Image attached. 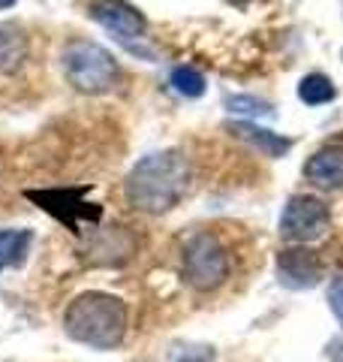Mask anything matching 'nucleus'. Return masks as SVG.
Wrapping results in <instances>:
<instances>
[{
  "label": "nucleus",
  "instance_id": "obj_8",
  "mask_svg": "<svg viewBox=\"0 0 343 362\" xmlns=\"http://www.w3.org/2000/svg\"><path fill=\"white\" fill-rule=\"evenodd\" d=\"M136 251V239L127 226H100L85 239V259L90 266H124Z\"/></svg>",
  "mask_w": 343,
  "mask_h": 362
},
{
  "label": "nucleus",
  "instance_id": "obj_7",
  "mask_svg": "<svg viewBox=\"0 0 343 362\" xmlns=\"http://www.w3.org/2000/svg\"><path fill=\"white\" fill-rule=\"evenodd\" d=\"M85 190H28V199L37 202L42 211H49L52 218H57L61 223H66L73 233H85L82 226L88 223H100L102 209L97 202H85Z\"/></svg>",
  "mask_w": 343,
  "mask_h": 362
},
{
  "label": "nucleus",
  "instance_id": "obj_9",
  "mask_svg": "<svg viewBox=\"0 0 343 362\" xmlns=\"http://www.w3.org/2000/svg\"><path fill=\"white\" fill-rule=\"evenodd\" d=\"M277 281L286 290H313L323 281V263L307 247H286L277 257Z\"/></svg>",
  "mask_w": 343,
  "mask_h": 362
},
{
  "label": "nucleus",
  "instance_id": "obj_4",
  "mask_svg": "<svg viewBox=\"0 0 343 362\" xmlns=\"http://www.w3.org/2000/svg\"><path fill=\"white\" fill-rule=\"evenodd\" d=\"M181 272H184L187 284L199 293H211L223 287L229 278V254L223 242L211 233L190 235L184 254H181Z\"/></svg>",
  "mask_w": 343,
  "mask_h": 362
},
{
  "label": "nucleus",
  "instance_id": "obj_6",
  "mask_svg": "<svg viewBox=\"0 0 343 362\" xmlns=\"http://www.w3.org/2000/svg\"><path fill=\"white\" fill-rule=\"evenodd\" d=\"M328 226H331V211L316 197H304V194L292 197L280 214V235L286 242H299V245L316 242L328 233Z\"/></svg>",
  "mask_w": 343,
  "mask_h": 362
},
{
  "label": "nucleus",
  "instance_id": "obj_21",
  "mask_svg": "<svg viewBox=\"0 0 343 362\" xmlns=\"http://www.w3.org/2000/svg\"><path fill=\"white\" fill-rule=\"evenodd\" d=\"M340 61H343V49H340Z\"/></svg>",
  "mask_w": 343,
  "mask_h": 362
},
{
  "label": "nucleus",
  "instance_id": "obj_10",
  "mask_svg": "<svg viewBox=\"0 0 343 362\" xmlns=\"http://www.w3.org/2000/svg\"><path fill=\"white\" fill-rule=\"evenodd\" d=\"M304 178L323 190L343 187V145H325L304 163Z\"/></svg>",
  "mask_w": 343,
  "mask_h": 362
},
{
  "label": "nucleus",
  "instance_id": "obj_3",
  "mask_svg": "<svg viewBox=\"0 0 343 362\" xmlns=\"http://www.w3.org/2000/svg\"><path fill=\"white\" fill-rule=\"evenodd\" d=\"M61 70L78 94L100 97L118 88L121 66L114 54L94 40H70L61 52Z\"/></svg>",
  "mask_w": 343,
  "mask_h": 362
},
{
  "label": "nucleus",
  "instance_id": "obj_16",
  "mask_svg": "<svg viewBox=\"0 0 343 362\" xmlns=\"http://www.w3.org/2000/svg\"><path fill=\"white\" fill-rule=\"evenodd\" d=\"M172 85H175L178 94H184L190 100L205 94V76L199 70H193V66H175L172 70Z\"/></svg>",
  "mask_w": 343,
  "mask_h": 362
},
{
  "label": "nucleus",
  "instance_id": "obj_20",
  "mask_svg": "<svg viewBox=\"0 0 343 362\" xmlns=\"http://www.w3.org/2000/svg\"><path fill=\"white\" fill-rule=\"evenodd\" d=\"M229 4H235V6H247L250 0H229Z\"/></svg>",
  "mask_w": 343,
  "mask_h": 362
},
{
  "label": "nucleus",
  "instance_id": "obj_15",
  "mask_svg": "<svg viewBox=\"0 0 343 362\" xmlns=\"http://www.w3.org/2000/svg\"><path fill=\"white\" fill-rule=\"evenodd\" d=\"M223 106L232 112V115H247V118H274L277 112H274L271 103L259 97H247V94H229L223 100Z\"/></svg>",
  "mask_w": 343,
  "mask_h": 362
},
{
  "label": "nucleus",
  "instance_id": "obj_18",
  "mask_svg": "<svg viewBox=\"0 0 343 362\" xmlns=\"http://www.w3.org/2000/svg\"><path fill=\"white\" fill-rule=\"evenodd\" d=\"M328 305H331V311H335V317H337L340 326H343V275L331 281V287H328Z\"/></svg>",
  "mask_w": 343,
  "mask_h": 362
},
{
  "label": "nucleus",
  "instance_id": "obj_14",
  "mask_svg": "<svg viewBox=\"0 0 343 362\" xmlns=\"http://www.w3.org/2000/svg\"><path fill=\"white\" fill-rule=\"evenodd\" d=\"M335 97H337L335 82H331L328 76H323V73H311V76H304L299 82V100L307 103V106H325Z\"/></svg>",
  "mask_w": 343,
  "mask_h": 362
},
{
  "label": "nucleus",
  "instance_id": "obj_5",
  "mask_svg": "<svg viewBox=\"0 0 343 362\" xmlns=\"http://www.w3.org/2000/svg\"><path fill=\"white\" fill-rule=\"evenodd\" d=\"M88 16L94 18L100 28H106L118 42L127 45L130 52L154 61V52H148V49L139 45V40L145 37V30H148V18L130 4V0H90Z\"/></svg>",
  "mask_w": 343,
  "mask_h": 362
},
{
  "label": "nucleus",
  "instance_id": "obj_11",
  "mask_svg": "<svg viewBox=\"0 0 343 362\" xmlns=\"http://www.w3.org/2000/svg\"><path fill=\"white\" fill-rule=\"evenodd\" d=\"M226 130H229V136H235V139L253 145V148L262 151L265 157H283L292 148V139H286V136L274 133L268 127H259L253 121H232V124H226Z\"/></svg>",
  "mask_w": 343,
  "mask_h": 362
},
{
  "label": "nucleus",
  "instance_id": "obj_13",
  "mask_svg": "<svg viewBox=\"0 0 343 362\" xmlns=\"http://www.w3.org/2000/svg\"><path fill=\"white\" fill-rule=\"evenodd\" d=\"M30 245H33L30 230H0V269L25 266Z\"/></svg>",
  "mask_w": 343,
  "mask_h": 362
},
{
  "label": "nucleus",
  "instance_id": "obj_19",
  "mask_svg": "<svg viewBox=\"0 0 343 362\" xmlns=\"http://www.w3.org/2000/svg\"><path fill=\"white\" fill-rule=\"evenodd\" d=\"M9 6H16V0H0V9H9Z\"/></svg>",
  "mask_w": 343,
  "mask_h": 362
},
{
  "label": "nucleus",
  "instance_id": "obj_17",
  "mask_svg": "<svg viewBox=\"0 0 343 362\" xmlns=\"http://www.w3.org/2000/svg\"><path fill=\"white\" fill-rule=\"evenodd\" d=\"M217 354L211 344H175L169 350V362H214Z\"/></svg>",
  "mask_w": 343,
  "mask_h": 362
},
{
  "label": "nucleus",
  "instance_id": "obj_12",
  "mask_svg": "<svg viewBox=\"0 0 343 362\" xmlns=\"http://www.w3.org/2000/svg\"><path fill=\"white\" fill-rule=\"evenodd\" d=\"M28 33L13 21H0V76L18 73L28 61Z\"/></svg>",
  "mask_w": 343,
  "mask_h": 362
},
{
  "label": "nucleus",
  "instance_id": "obj_1",
  "mask_svg": "<svg viewBox=\"0 0 343 362\" xmlns=\"http://www.w3.org/2000/svg\"><path fill=\"white\" fill-rule=\"evenodd\" d=\"M190 187V160L181 151H154L142 157L124 181V194L136 211L166 214L187 197Z\"/></svg>",
  "mask_w": 343,
  "mask_h": 362
},
{
  "label": "nucleus",
  "instance_id": "obj_2",
  "mask_svg": "<svg viewBox=\"0 0 343 362\" xmlns=\"http://www.w3.org/2000/svg\"><path fill=\"white\" fill-rule=\"evenodd\" d=\"M64 332L76 344L94 350H114L127 338V305L112 293L88 290L66 305Z\"/></svg>",
  "mask_w": 343,
  "mask_h": 362
}]
</instances>
